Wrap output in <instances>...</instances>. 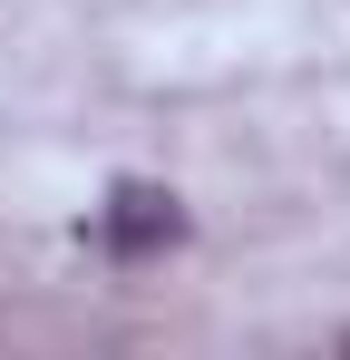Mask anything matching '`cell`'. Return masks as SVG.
Wrapping results in <instances>:
<instances>
[{"label":"cell","mask_w":350,"mask_h":360,"mask_svg":"<svg viewBox=\"0 0 350 360\" xmlns=\"http://www.w3.org/2000/svg\"><path fill=\"white\" fill-rule=\"evenodd\" d=\"M175 224L185 214H175L166 185H117L108 195V243L117 253H156V243H175Z\"/></svg>","instance_id":"6da1fadb"}]
</instances>
